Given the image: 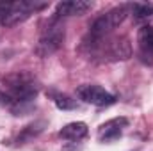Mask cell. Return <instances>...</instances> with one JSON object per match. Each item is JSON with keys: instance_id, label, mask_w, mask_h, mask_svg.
<instances>
[{"instance_id": "obj_1", "label": "cell", "mask_w": 153, "mask_h": 151, "mask_svg": "<svg viewBox=\"0 0 153 151\" xmlns=\"http://www.w3.org/2000/svg\"><path fill=\"white\" fill-rule=\"evenodd\" d=\"M46 7V2L22 0V2H2L0 4V23L5 27H14L25 21L32 13Z\"/></svg>"}, {"instance_id": "obj_2", "label": "cell", "mask_w": 153, "mask_h": 151, "mask_svg": "<svg viewBox=\"0 0 153 151\" xmlns=\"http://www.w3.org/2000/svg\"><path fill=\"white\" fill-rule=\"evenodd\" d=\"M64 43V29L57 23H52L45 29V32L41 34L36 46V53L39 57H48L52 53H55Z\"/></svg>"}, {"instance_id": "obj_3", "label": "cell", "mask_w": 153, "mask_h": 151, "mask_svg": "<svg viewBox=\"0 0 153 151\" xmlns=\"http://www.w3.org/2000/svg\"><path fill=\"white\" fill-rule=\"evenodd\" d=\"M76 96H78L82 101L91 103V105H96V107H109V105L116 103L114 94L109 93V91H105V89L100 87V85H89V84L80 85V87L76 89Z\"/></svg>"}, {"instance_id": "obj_4", "label": "cell", "mask_w": 153, "mask_h": 151, "mask_svg": "<svg viewBox=\"0 0 153 151\" xmlns=\"http://www.w3.org/2000/svg\"><path fill=\"white\" fill-rule=\"evenodd\" d=\"M128 124V119L126 117H116L111 119L107 123H103L98 130V139L102 142H112L116 139L121 137V130Z\"/></svg>"}, {"instance_id": "obj_5", "label": "cell", "mask_w": 153, "mask_h": 151, "mask_svg": "<svg viewBox=\"0 0 153 151\" xmlns=\"http://www.w3.org/2000/svg\"><path fill=\"white\" fill-rule=\"evenodd\" d=\"M91 7H93V2L89 0H66V2L57 4L55 14L57 16H80L87 13Z\"/></svg>"}, {"instance_id": "obj_6", "label": "cell", "mask_w": 153, "mask_h": 151, "mask_svg": "<svg viewBox=\"0 0 153 151\" xmlns=\"http://www.w3.org/2000/svg\"><path fill=\"white\" fill-rule=\"evenodd\" d=\"M107 55H109L112 61H126V59L132 55V48H130L128 39H126V38L114 39V41L109 44Z\"/></svg>"}, {"instance_id": "obj_7", "label": "cell", "mask_w": 153, "mask_h": 151, "mask_svg": "<svg viewBox=\"0 0 153 151\" xmlns=\"http://www.w3.org/2000/svg\"><path fill=\"white\" fill-rule=\"evenodd\" d=\"M87 124L82 123V121H76V123H70L66 124L61 132H59V137L61 139H66V141H80L87 135Z\"/></svg>"}, {"instance_id": "obj_8", "label": "cell", "mask_w": 153, "mask_h": 151, "mask_svg": "<svg viewBox=\"0 0 153 151\" xmlns=\"http://www.w3.org/2000/svg\"><path fill=\"white\" fill-rule=\"evenodd\" d=\"M137 43L144 55H153V25H143L139 29Z\"/></svg>"}, {"instance_id": "obj_9", "label": "cell", "mask_w": 153, "mask_h": 151, "mask_svg": "<svg viewBox=\"0 0 153 151\" xmlns=\"http://www.w3.org/2000/svg\"><path fill=\"white\" fill-rule=\"evenodd\" d=\"M45 126H46V121H36V123L25 126V128L22 130V133L18 135V144H23V142H27V141L38 137L39 133L45 130Z\"/></svg>"}, {"instance_id": "obj_10", "label": "cell", "mask_w": 153, "mask_h": 151, "mask_svg": "<svg viewBox=\"0 0 153 151\" xmlns=\"http://www.w3.org/2000/svg\"><path fill=\"white\" fill-rule=\"evenodd\" d=\"M130 11H132V16L135 20H146L153 16V4L148 2H135L130 5Z\"/></svg>"}, {"instance_id": "obj_11", "label": "cell", "mask_w": 153, "mask_h": 151, "mask_svg": "<svg viewBox=\"0 0 153 151\" xmlns=\"http://www.w3.org/2000/svg\"><path fill=\"white\" fill-rule=\"evenodd\" d=\"M128 13H130V5H126V4H123V5H117L114 9H111L107 14H109V18H111V21H112V25L116 27H119L123 21H125V18L128 16Z\"/></svg>"}, {"instance_id": "obj_12", "label": "cell", "mask_w": 153, "mask_h": 151, "mask_svg": "<svg viewBox=\"0 0 153 151\" xmlns=\"http://www.w3.org/2000/svg\"><path fill=\"white\" fill-rule=\"evenodd\" d=\"M53 101H55L57 109H61V110H73V109H76V107H78L76 100L70 98V96H66V94H55Z\"/></svg>"}, {"instance_id": "obj_13", "label": "cell", "mask_w": 153, "mask_h": 151, "mask_svg": "<svg viewBox=\"0 0 153 151\" xmlns=\"http://www.w3.org/2000/svg\"><path fill=\"white\" fill-rule=\"evenodd\" d=\"M62 151H82V146L76 144V142H68L62 146Z\"/></svg>"}]
</instances>
